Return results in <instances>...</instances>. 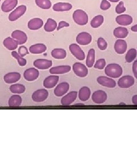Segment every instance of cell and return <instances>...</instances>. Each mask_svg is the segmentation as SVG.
I'll list each match as a JSON object with an SVG mask.
<instances>
[{"label":"cell","mask_w":137,"mask_h":154,"mask_svg":"<svg viewBox=\"0 0 137 154\" xmlns=\"http://www.w3.org/2000/svg\"><path fill=\"white\" fill-rule=\"evenodd\" d=\"M131 30L134 32H137V24L132 26L131 28Z\"/></svg>","instance_id":"45"},{"label":"cell","mask_w":137,"mask_h":154,"mask_svg":"<svg viewBox=\"0 0 137 154\" xmlns=\"http://www.w3.org/2000/svg\"><path fill=\"white\" fill-rule=\"evenodd\" d=\"M0 1H1V0H0Z\"/></svg>","instance_id":"48"},{"label":"cell","mask_w":137,"mask_h":154,"mask_svg":"<svg viewBox=\"0 0 137 154\" xmlns=\"http://www.w3.org/2000/svg\"><path fill=\"white\" fill-rule=\"evenodd\" d=\"M49 92L46 89L42 88L35 91L32 95V98L35 102H42L48 98Z\"/></svg>","instance_id":"3"},{"label":"cell","mask_w":137,"mask_h":154,"mask_svg":"<svg viewBox=\"0 0 137 154\" xmlns=\"http://www.w3.org/2000/svg\"><path fill=\"white\" fill-rule=\"evenodd\" d=\"M107 94L103 90H99L97 91H95L92 94V100L95 103L97 104H102L106 102L107 100Z\"/></svg>","instance_id":"7"},{"label":"cell","mask_w":137,"mask_h":154,"mask_svg":"<svg viewBox=\"0 0 137 154\" xmlns=\"http://www.w3.org/2000/svg\"><path fill=\"white\" fill-rule=\"evenodd\" d=\"M73 70L74 74L78 77L84 78L88 75L87 67L80 62H76L73 66Z\"/></svg>","instance_id":"4"},{"label":"cell","mask_w":137,"mask_h":154,"mask_svg":"<svg viewBox=\"0 0 137 154\" xmlns=\"http://www.w3.org/2000/svg\"><path fill=\"white\" fill-rule=\"evenodd\" d=\"M92 41V35L87 32H82L78 34L76 37V41L78 44L85 46L90 44Z\"/></svg>","instance_id":"12"},{"label":"cell","mask_w":137,"mask_h":154,"mask_svg":"<svg viewBox=\"0 0 137 154\" xmlns=\"http://www.w3.org/2000/svg\"><path fill=\"white\" fill-rule=\"evenodd\" d=\"M21 78L20 73L17 72H9L6 74L4 77V80L5 82L8 84H12L17 82Z\"/></svg>","instance_id":"16"},{"label":"cell","mask_w":137,"mask_h":154,"mask_svg":"<svg viewBox=\"0 0 137 154\" xmlns=\"http://www.w3.org/2000/svg\"><path fill=\"white\" fill-rule=\"evenodd\" d=\"M18 4V0H5L2 4L1 9L5 13H8L14 9Z\"/></svg>","instance_id":"21"},{"label":"cell","mask_w":137,"mask_h":154,"mask_svg":"<svg viewBox=\"0 0 137 154\" xmlns=\"http://www.w3.org/2000/svg\"><path fill=\"white\" fill-rule=\"evenodd\" d=\"M71 70V66L69 65L55 66L50 69L49 72L51 74H63Z\"/></svg>","instance_id":"20"},{"label":"cell","mask_w":137,"mask_h":154,"mask_svg":"<svg viewBox=\"0 0 137 154\" xmlns=\"http://www.w3.org/2000/svg\"><path fill=\"white\" fill-rule=\"evenodd\" d=\"M137 52L135 49H130L126 54L125 59L128 63H131L134 61L137 57Z\"/></svg>","instance_id":"35"},{"label":"cell","mask_w":137,"mask_h":154,"mask_svg":"<svg viewBox=\"0 0 137 154\" xmlns=\"http://www.w3.org/2000/svg\"><path fill=\"white\" fill-rule=\"evenodd\" d=\"M115 21L120 25L127 26L132 24L133 20L132 17L128 14H121L116 17Z\"/></svg>","instance_id":"19"},{"label":"cell","mask_w":137,"mask_h":154,"mask_svg":"<svg viewBox=\"0 0 137 154\" xmlns=\"http://www.w3.org/2000/svg\"><path fill=\"white\" fill-rule=\"evenodd\" d=\"M127 48V42L125 40L119 39L116 41L114 45L115 52L119 54H123L126 52Z\"/></svg>","instance_id":"18"},{"label":"cell","mask_w":137,"mask_h":154,"mask_svg":"<svg viewBox=\"0 0 137 154\" xmlns=\"http://www.w3.org/2000/svg\"><path fill=\"white\" fill-rule=\"evenodd\" d=\"M111 7V4L107 0H102L100 5L101 9L102 11H107Z\"/></svg>","instance_id":"41"},{"label":"cell","mask_w":137,"mask_h":154,"mask_svg":"<svg viewBox=\"0 0 137 154\" xmlns=\"http://www.w3.org/2000/svg\"><path fill=\"white\" fill-rule=\"evenodd\" d=\"M132 72L134 73V77L137 79V60L134 61L132 65Z\"/></svg>","instance_id":"43"},{"label":"cell","mask_w":137,"mask_h":154,"mask_svg":"<svg viewBox=\"0 0 137 154\" xmlns=\"http://www.w3.org/2000/svg\"><path fill=\"white\" fill-rule=\"evenodd\" d=\"M9 90L11 93L21 94L25 93L26 88L22 84H13L11 86Z\"/></svg>","instance_id":"30"},{"label":"cell","mask_w":137,"mask_h":154,"mask_svg":"<svg viewBox=\"0 0 137 154\" xmlns=\"http://www.w3.org/2000/svg\"><path fill=\"white\" fill-rule=\"evenodd\" d=\"M126 11V8L124 6V3L123 1L120 2L119 4L115 8V11L117 14H121Z\"/></svg>","instance_id":"39"},{"label":"cell","mask_w":137,"mask_h":154,"mask_svg":"<svg viewBox=\"0 0 137 154\" xmlns=\"http://www.w3.org/2000/svg\"><path fill=\"white\" fill-rule=\"evenodd\" d=\"M78 93L76 91H71L64 96L61 100V103L62 106H68L71 105L77 99Z\"/></svg>","instance_id":"10"},{"label":"cell","mask_w":137,"mask_h":154,"mask_svg":"<svg viewBox=\"0 0 137 154\" xmlns=\"http://www.w3.org/2000/svg\"><path fill=\"white\" fill-rule=\"evenodd\" d=\"M69 84L67 82H62L58 84L54 90L56 97H62L65 95L69 90Z\"/></svg>","instance_id":"15"},{"label":"cell","mask_w":137,"mask_h":154,"mask_svg":"<svg viewBox=\"0 0 137 154\" xmlns=\"http://www.w3.org/2000/svg\"><path fill=\"white\" fill-rule=\"evenodd\" d=\"M104 21V18L102 15H98L94 17L91 21L90 25L92 28H98L102 25Z\"/></svg>","instance_id":"33"},{"label":"cell","mask_w":137,"mask_h":154,"mask_svg":"<svg viewBox=\"0 0 137 154\" xmlns=\"http://www.w3.org/2000/svg\"><path fill=\"white\" fill-rule=\"evenodd\" d=\"M3 45L9 50H14L18 48V44L14 39L8 37L4 40Z\"/></svg>","instance_id":"26"},{"label":"cell","mask_w":137,"mask_h":154,"mask_svg":"<svg viewBox=\"0 0 137 154\" xmlns=\"http://www.w3.org/2000/svg\"><path fill=\"white\" fill-rule=\"evenodd\" d=\"M51 56L57 60H63L66 57V50L64 49L57 48L53 50L51 53Z\"/></svg>","instance_id":"29"},{"label":"cell","mask_w":137,"mask_h":154,"mask_svg":"<svg viewBox=\"0 0 137 154\" xmlns=\"http://www.w3.org/2000/svg\"><path fill=\"white\" fill-rule=\"evenodd\" d=\"M47 49V48L44 44H37L32 45L29 48V51L33 54H39L43 53Z\"/></svg>","instance_id":"23"},{"label":"cell","mask_w":137,"mask_h":154,"mask_svg":"<svg viewBox=\"0 0 137 154\" xmlns=\"http://www.w3.org/2000/svg\"><path fill=\"white\" fill-rule=\"evenodd\" d=\"M39 72L37 69L29 68L26 69L23 73V77L29 82L36 81L39 77Z\"/></svg>","instance_id":"9"},{"label":"cell","mask_w":137,"mask_h":154,"mask_svg":"<svg viewBox=\"0 0 137 154\" xmlns=\"http://www.w3.org/2000/svg\"><path fill=\"white\" fill-rule=\"evenodd\" d=\"M11 37L16 41L18 45L24 44L27 40L26 34L20 30L13 31L11 33Z\"/></svg>","instance_id":"11"},{"label":"cell","mask_w":137,"mask_h":154,"mask_svg":"<svg viewBox=\"0 0 137 154\" xmlns=\"http://www.w3.org/2000/svg\"><path fill=\"white\" fill-rule=\"evenodd\" d=\"M97 45L98 48L101 50H104L107 49V44L105 39L102 37H99L97 40Z\"/></svg>","instance_id":"37"},{"label":"cell","mask_w":137,"mask_h":154,"mask_svg":"<svg viewBox=\"0 0 137 154\" xmlns=\"http://www.w3.org/2000/svg\"><path fill=\"white\" fill-rule=\"evenodd\" d=\"M73 18L77 24L83 26L88 23V16L85 11L78 9L73 13Z\"/></svg>","instance_id":"2"},{"label":"cell","mask_w":137,"mask_h":154,"mask_svg":"<svg viewBox=\"0 0 137 154\" xmlns=\"http://www.w3.org/2000/svg\"><path fill=\"white\" fill-rule=\"evenodd\" d=\"M106 61L104 59H99L96 61V63L94 64V67L95 69H98L99 70H102L106 66Z\"/></svg>","instance_id":"38"},{"label":"cell","mask_w":137,"mask_h":154,"mask_svg":"<svg viewBox=\"0 0 137 154\" xmlns=\"http://www.w3.org/2000/svg\"><path fill=\"white\" fill-rule=\"evenodd\" d=\"M69 23H67L66 21H62L59 23L58 26L57 28V30H60L62 28H66V27H69Z\"/></svg>","instance_id":"42"},{"label":"cell","mask_w":137,"mask_h":154,"mask_svg":"<svg viewBox=\"0 0 137 154\" xmlns=\"http://www.w3.org/2000/svg\"><path fill=\"white\" fill-rule=\"evenodd\" d=\"M135 82L134 78L131 75H125L121 77L118 81V85L121 88H127L132 87Z\"/></svg>","instance_id":"6"},{"label":"cell","mask_w":137,"mask_h":154,"mask_svg":"<svg viewBox=\"0 0 137 154\" xmlns=\"http://www.w3.org/2000/svg\"><path fill=\"white\" fill-rule=\"evenodd\" d=\"M11 55L12 57H13L18 63V65L20 66H26V63H27V61L26 60L22 57L21 56H20V54H18V53H17L16 51H13L11 52Z\"/></svg>","instance_id":"36"},{"label":"cell","mask_w":137,"mask_h":154,"mask_svg":"<svg viewBox=\"0 0 137 154\" xmlns=\"http://www.w3.org/2000/svg\"><path fill=\"white\" fill-rule=\"evenodd\" d=\"M91 95L90 89L87 86H83L80 88L78 93V97L82 102L87 101L90 98Z\"/></svg>","instance_id":"24"},{"label":"cell","mask_w":137,"mask_h":154,"mask_svg":"<svg viewBox=\"0 0 137 154\" xmlns=\"http://www.w3.org/2000/svg\"><path fill=\"white\" fill-rule=\"evenodd\" d=\"M43 25L44 21L41 19L39 18H34L29 21L27 24V27L30 30H36L42 28Z\"/></svg>","instance_id":"22"},{"label":"cell","mask_w":137,"mask_h":154,"mask_svg":"<svg viewBox=\"0 0 137 154\" xmlns=\"http://www.w3.org/2000/svg\"><path fill=\"white\" fill-rule=\"evenodd\" d=\"M109 1H110V2H118L120 0H109Z\"/></svg>","instance_id":"46"},{"label":"cell","mask_w":137,"mask_h":154,"mask_svg":"<svg viewBox=\"0 0 137 154\" xmlns=\"http://www.w3.org/2000/svg\"><path fill=\"white\" fill-rule=\"evenodd\" d=\"M69 50L71 54L74 55L77 60L83 61L85 58V54L82 49L76 44H72L69 46Z\"/></svg>","instance_id":"5"},{"label":"cell","mask_w":137,"mask_h":154,"mask_svg":"<svg viewBox=\"0 0 137 154\" xmlns=\"http://www.w3.org/2000/svg\"><path fill=\"white\" fill-rule=\"evenodd\" d=\"M97 81L99 85L106 88H114L116 86V82L114 79L105 76L98 77Z\"/></svg>","instance_id":"14"},{"label":"cell","mask_w":137,"mask_h":154,"mask_svg":"<svg viewBox=\"0 0 137 154\" xmlns=\"http://www.w3.org/2000/svg\"><path fill=\"white\" fill-rule=\"evenodd\" d=\"M104 72L108 77L113 78H118L122 75L123 69L118 64L111 63L106 67Z\"/></svg>","instance_id":"1"},{"label":"cell","mask_w":137,"mask_h":154,"mask_svg":"<svg viewBox=\"0 0 137 154\" xmlns=\"http://www.w3.org/2000/svg\"><path fill=\"white\" fill-rule=\"evenodd\" d=\"M18 54H20V56H21L22 57H23L26 56V55H27L29 54V51H28L26 47H25L24 46H21L18 48Z\"/></svg>","instance_id":"40"},{"label":"cell","mask_w":137,"mask_h":154,"mask_svg":"<svg viewBox=\"0 0 137 154\" xmlns=\"http://www.w3.org/2000/svg\"><path fill=\"white\" fill-rule=\"evenodd\" d=\"M74 106H84V104H83V103H76V104H75Z\"/></svg>","instance_id":"47"},{"label":"cell","mask_w":137,"mask_h":154,"mask_svg":"<svg viewBox=\"0 0 137 154\" xmlns=\"http://www.w3.org/2000/svg\"><path fill=\"white\" fill-rule=\"evenodd\" d=\"M26 11V6L25 5L19 6L9 16V20L11 21H15L19 18L22 16Z\"/></svg>","instance_id":"8"},{"label":"cell","mask_w":137,"mask_h":154,"mask_svg":"<svg viewBox=\"0 0 137 154\" xmlns=\"http://www.w3.org/2000/svg\"><path fill=\"white\" fill-rule=\"evenodd\" d=\"M53 65V62L51 60L45 59H38L34 61V66L40 70H46L50 68Z\"/></svg>","instance_id":"13"},{"label":"cell","mask_w":137,"mask_h":154,"mask_svg":"<svg viewBox=\"0 0 137 154\" xmlns=\"http://www.w3.org/2000/svg\"><path fill=\"white\" fill-rule=\"evenodd\" d=\"M59 81L58 75H50L44 79L43 85L46 88H52L55 87Z\"/></svg>","instance_id":"17"},{"label":"cell","mask_w":137,"mask_h":154,"mask_svg":"<svg viewBox=\"0 0 137 154\" xmlns=\"http://www.w3.org/2000/svg\"><path fill=\"white\" fill-rule=\"evenodd\" d=\"M57 28V23L56 21L51 19L48 18L47 22L44 26V29L46 32H52L54 31L55 29Z\"/></svg>","instance_id":"31"},{"label":"cell","mask_w":137,"mask_h":154,"mask_svg":"<svg viewBox=\"0 0 137 154\" xmlns=\"http://www.w3.org/2000/svg\"><path fill=\"white\" fill-rule=\"evenodd\" d=\"M22 99L19 95H13L8 100V106L9 107H18L22 104Z\"/></svg>","instance_id":"28"},{"label":"cell","mask_w":137,"mask_h":154,"mask_svg":"<svg viewBox=\"0 0 137 154\" xmlns=\"http://www.w3.org/2000/svg\"><path fill=\"white\" fill-rule=\"evenodd\" d=\"M35 2L37 5L43 9H49L51 6L50 0H35Z\"/></svg>","instance_id":"34"},{"label":"cell","mask_w":137,"mask_h":154,"mask_svg":"<svg viewBox=\"0 0 137 154\" xmlns=\"http://www.w3.org/2000/svg\"><path fill=\"white\" fill-rule=\"evenodd\" d=\"M113 34L117 38H125L129 34V31L127 28L118 27L114 29Z\"/></svg>","instance_id":"27"},{"label":"cell","mask_w":137,"mask_h":154,"mask_svg":"<svg viewBox=\"0 0 137 154\" xmlns=\"http://www.w3.org/2000/svg\"><path fill=\"white\" fill-rule=\"evenodd\" d=\"M95 62V50L91 49L88 52V56L86 58V65L88 67H92Z\"/></svg>","instance_id":"32"},{"label":"cell","mask_w":137,"mask_h":154,"mask_svg":"<svg viewBox=\"0 0 137 154\" xmlns=\"http://www.w3.org/2000/svg\"><path fill=\"white\" fill-rule=\"evenodd\" d=\"M72 7V5L70 3L58 2L53 5V9L55 11H69Z\"/></svg>","instance_id":"25"},{"label":"cell","mask_w":137,"mask_h":154,"mask_svg":"<svg viewBox=\"0 0 137 154\" xmlns=\"http://www.w3.org/2000/svg\"><path fill=\"white\" fill-rule=\"evenodd\" d=\"M132 102L134 105H137V95H135L132 97Z\"/></svg>","instance_id":"44"}]
</instances>
